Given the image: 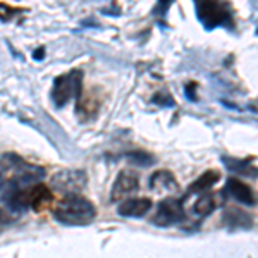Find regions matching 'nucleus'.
I'll list each match as a JSON object with an SVG mask.
<instances>
[{
	"label": "nucleus",
	"instance_id": "nucleus-1",
	"mask_svg": "<svg viewBox=\"0 0 258 258\" xmlns=\"http://www.w3.org/2000/svg\"><path fill=\"white\" fill-rule=\"evenodd\" d=\"M97 215V209L81 195H66L53 209V217L68 226H85Z\"/></svg>",
	"mask_w": 258,
	"mask_h": 258
},
{
	"label": "nucleus",
	"instance_id": "nucleus-2",
	"mask_svg": "<svg viewBox=\"0 0 258 258\" xmlns=\"http://www.w3.org/2000/svg\"><path fill=\"white\" fill-rule=\"evenodd\" d=\"M81 93H83V71L74 69L62 74L59 78H55L50 97H52L55 107H64L73 98L76 100L80 98Z\"/></svg>",
	"mask_w": 258,
	"mask_h": 258
},
{
	"label": "nucleus",
	"instance_id": "nucleus-3",
	"mask_svg": "<svg viewBox=\"0 0 258 258\" xmlns=\"http://www.w3.org/2000/svg\"><path fill=\"white\" fill-rule=\"evenodd\" d=\"M198 19L207 30H214L217 26L232 28V12L224 2H197L195 4Z\"/></svg>",
	"mask_w": 258,
	"mask_h": 258
},
{
	"label": "nucleus",
	"instance_id": "nucleus-4",
	"mask_svg": "<svg viewBox=\"0 0 258 258\" xmlns=\"http://www.w3.org/2000/svg\"><path fill=\"white\" fill-rule=\"evenodd\" d=\"M50 184L55 191L66 195H78L88 186V174L83 169H64L55 172L50 179Z\"/></svg>",
	"mask_w": 258,
	"mask_h": 258
},
{
	"label": "nucleus",
	"instance_id": "nucleus-5",
	"mask_svg": "<svg viewBox=\"0 0 258 258\" xmlns=\"http://www.w3.org/2000/svg\"><path fill=\"white\" fill-rule=\"evenodd\" d=\"M186 217L184 214V205H182V200L169 197L157 205V212L153 215L152 222L159 227H169L174 226L177 222H182Z\"/></svg>",
	"mask_w": 258,
	"mask_h": 258
},
{
	"label": "nucleus",
	"instance_id": "nucleus-6",
	"mask_svg": "<svg viewBox=\"0 0 258 258\" xmlns=\"http://www.w3.org/2000/svg\"><path fill=\"white\" fill-rule=\"evenodd\" d=\"M140 188V177L131 170H120L117 179H115L114 186L110 191L112 202H120V200L127 198L129 195L136 193Z\"/></svg>",
	"mask_w": 258,
	"mask_h": 258
},
{
	"label": "nucleus",
	"instance_id": "nucleus-7",
	"mask_svg": "<svg viewBox=\"0 0 258 258\" xmlns=\"http://www.w3.org/2000/svg\"><path fill=\"white\" fill-rule=\"evenodd\" d=\"M226 193L231 195L234 200H238L243 205H255L256 198H255V191L251 189V186L246 184L244 181H241L238 177H229L226 182Z\"/></svg>",
	"mask_w": 258,
	"mask_h": 258
},
{
	"label": "nucleus",
	"instance_id": "nucleus-8",
	"mask_svg": "<svg viewBox=\"0 0 258 258\" xmlns=\"http://www.w3.org/2000/svg\"><path fill=\"white\" fill-rule=\"evenodd\" d=\"M152 200L150 198H127L126 202H122L119 205V215L122 217H133V219H138L147 215L150 209H152Z\"/></svg>",
	"mask_w": 258,
	"mask_h": 258
},
{
	"label": "nucleus",
	"instance_id": "nucleus-9",
	"mask_svg": "<svg viewBox=\"0 0 258 258\" xmlns=\"http://www.w3.org/2000/svg\"><path fill=\"white\" fill-rule=\"evenodd\" d=\"M150 188L155 191H179V184L170 170H157L152 177H150Z\"/></svg>",
	"mask_w": 258,
	"mask_h": 258
},
{
	"label": "nucleus",
	"instance_id": "nucleus-10",
	"mask_svg": "<svg viewBox=\"0 0 258 258\" xmlns=\"http://www.w3.org/2000/svg\"><path fill=\"white\" fill-rule=\"evenodd\" d=\"M219 179H220L219 170H207V172H203L197 181L191 182L188 191L189 193H205V191H209L212 186L217 184Z\"/></svg>",
	"mask_w": 258,
	"mask_h": 258
},
{
	"label": "nucleus",
	"instance_id": "nucleus-11",
	"mask_svg": "<svg viewBox=\"0 0 258 258\" xmlns=\"http://www.w3.org/2000/svg\"><path fill=\"white\" fill-rule=\"evenodd\" d=\"M224 222L227 226H234V227H251L253 226V219L249 217L246 212L239 210V209H227L224 214Z\"/></svg>",
	"mask_w": 258,
	"mask_h": 258
},
{
	"label": "nucleus",
	"instance_id": "nucleus-12",
	"mask_svg": "<svg viewBox=\"0 0 258 258\" xmlns=\"http://www.w3.org/2000/svg\"><path fill=\"white\" fill-rule=\"evenodd\" d=\"M215 207H217V200H215V195L203 193V195H200L198 200L195 202L193 212L197 215H200V217H207V215H210L212 212L215 210Z\"/></svg>",
	"mask_w": 258,
	"mask_h": 258
},
{
	"label": "nucleus",
	"instance_id": "nucleus-13",
	"mask_svg": "<svg viewBox=\"0 0 258 258\" xmlns=\"http://www.w3.org/2000/svg\"><path fill=\"white\" fill-rule=\"evenodd\" d=\"M127 159L131 160L133 164L141 165V167H150V165L155 162V159H153V157L147 152H129Z\"/></svg>",
	"mask_w": 258,
	"mask_h": 258
},
{
	"label": "nucleus",
	"instance_id": "nucleus-14",
	"mask_svg": "<svg viewBox=\"0 0 258 258\" xmlns=\"http://www.w3.org/2000/svg\"><path fill=\"white\" fill-rule=\"evenodd\" d=\"M21 12V9H16V7H11L7 4H0V19L2 21H11L12 18H16Z\"/></svg>",
	"mask_w": 258,
	"mask_h": 258
},
{
	"label": "nucleus",
	"instance_id": "nucleus-15",
	"mask_svg": "<svg viewBox=\"0 0 258 258\" xmlns=\"http://www.w3.org/2000/svg\"><path fill=\"white\" fill-rule=\"evenodd\" d=\"M153 102L160 107H174L176 105V102H174V98L170 93H157L155 97H153Z\"/></svg>",
	"mask_w": 258,
	"mask_h": 258
},
{
	"label": "nucleus",
	"instance_id": "nucleus-16",
	"mask_svg": "<svg viewBox=\"0 0 258 258\" xmlns=\"http://www.w3.org/2000/svg\"><path fill=\"white\" fill-rule=\"evenodd\" d=\"M195 88H197V83H188V86H186V95H188V98L193 100V102L197 100V95L193 93Z\"/></svg>",
	"mask_w": 258,
	"mask_h": 258
},
{
	"label": "nucleus",
	"instance_id": "nucleus-17",
	"mask_svg": "<svg viewBox=\"0 0 258 258\" xmlns=\"http://www.w3.org/2000/svg\"><path fill=\"white\" fill-rule=\"evenodd\" d=\"M33 57H35L36 60L43 59V57H45V47H38V48H36L35 50V55H33Z\"/></svg>",
	"mask_w": 258,
	"mask_h": 258
},
{
	"label": "nucleus",
	"instance_id": "nucleus-18",
	"mask_svg": "<svg viewBox=\"0 0 258 258\" xmlns=\"http://www.w3.org/2000/svg\"><path fill=\"white\" fill-rule=\"evenodd\" d=\"M4 184H6V181H4V176H2V174H0V188H2Z\"/></svg>",
	"mask_w": 258,
	"mask_h": 258
}]
</instances>
